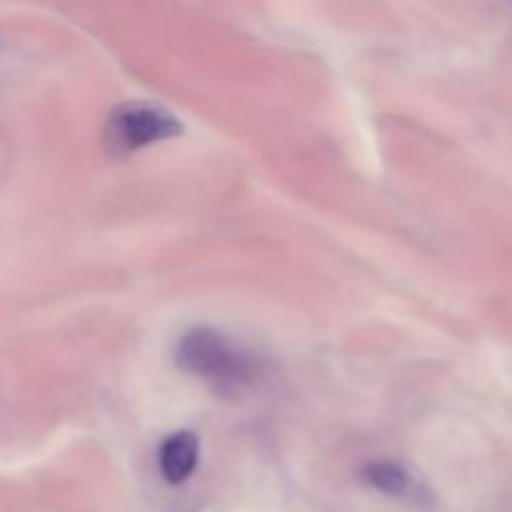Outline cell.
Instances as JSON below:
<instances>
[{"instance_id":"obj_4","label":"cell","mask_w":512,"mask_h":512,"mask_svg":"<svg viewBox=\"0 0 512 512\" xmlns=\"http://www.w3.org/2000/svg\"><path fill=\"white\" fill-rule=\"evenodd\" d=\"M363 480L378 493L398 500H418V483L405 468L395 463H370L363 468Z\"/></svg>"},{"instance_id":"obj_3","label":"cell","mask_w":512,"mask_h":512,"mask_svg":"<svg viewBox=\"0 0 512 512\" xmlns=\"http://www.w3.org/2000/svg\"><path fill=\"white\" fill-rule=\"evenodd\" d=\"M200 463V440L190 430H180L163 440L158 450V468L165 483L183 485Z\"/></svg>"},{"instance_id":"obj_1","label":"cell","mask_w":512,"mask_h":512,"mask_svg":"<svg viewBox=\"0 0 512 512\" xmlns=\"http://www.w3.org/2000/svg\"><path fill=\"white\" fill-rule=\"evenodd\" d=\"M175 365L218 390H240L258 378L253 353L213 328H190L175 345Z\"/></svg>"},{"instance_id":"obj_2","label":"cell","mask_w":512,"mask_h":512,"mask_svg":"<svg viewBox=\"0 0 512 512\" xmlns=\"http://www.w3.org/2000/svg\"><path fill=\"white\" fill-rule=\"evenodd\" d=\"M180 133H183V123L168 108L148 103V100H130V103L118 105L105 125L108 145L120 155L178 138Z\"/></svg>"}]
</instances>
